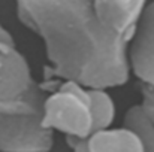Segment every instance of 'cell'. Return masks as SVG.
<instances>
[{"label":"cell","instance_id":"1","mask_svg":"<svg viewBox=\"0 0 154 152\" xmlns=\"http://www.w3.org/2000/svg\"><path fill=\"white\" fill-rule=\"evenodd\" d=\"M15 6L20 22L44 42L52 76L102 88L129 81L130 43L105 25L96 0H15Z\"/></svg>","mask_w":154,"mask_h":152},{"label":"cell","instance_id":"8","mask_svg":"<svg viewBox=\"0 0 154 152\" xmlns=\"http://www.w3.org/2000/svg\"><path fill=\"white\" fill-rule=\"evenodd\" d=\"M123 125L139 139L144 152H154V122L144 112L141 104H135L127 109Z\"/></svg>","mask_w":154,"mask_h":152},{"label":"cell","instance_id":"2","mask_svg":"<svg viewBox=\"0 0 154 152\" xmlns=\"http://www.w3.org/2000/svg\"><path fill=\"white\" fill-rule=\"evenodd\" d=\"M47 88L0 21V115H42Z\"/></svg>","mask_w":154,"mask_h":152},{"label":"cell","instance_id":"10","mask_svg":"<svg viewBox=\"0 0 154 152\" xmlns=\"http://www.w3.org/2000/svg\"><path fill=\"white\" fill-rule=\"evenodd\" d=\"M141 96L142 100L139 104L148 115V118L154 122V84L141 82Z\"/></svg>","mask_w":154,"mask_h":152},{"label":"cell","instance_id":"4","mask_svg":"<svg viewBox=\"0 0 154 152\" xmlns=\"http://www.w3.org/2000/svg\"><path fill=\"white\" fill-rule=\"evenodd\" d=\"M54 146V131L42 115H0V151L42 152Z\"/></svg>","mask_w":154,"mask_h":152},{"label":"cell","instance_id":"6","mask_svg":"<svg viewBox=\"0 0 154 152\" xmlns=\"http://www.w3.org/2000/svg\"><path fill=\"white\" fill-rule=\"evenodd\" d=\"M76 152H144L139 139L124 125L93 131L85 139H66Z\"/></svg>","mask_w":154,"mask_h":152},{"label":"cell","instance_id":"3","mask_svg":"<svg viewBox=\"0 0 154 152\" xmlns=\"http://www.w3.org/2000/svg\"><path fill=\"white\" fill-rule=\"evenodd\" d=\"M57 85L44 99L42 124L64 139H85L93 133V112L88 87L78 81L57 78ZM45 87V85H44Z\"/></svg>","mask_w":154,"mask_h":152},{"label":"cell","instance_id":"5","mask_svg":"<svg viewBox=\"0 0 154 152\" xmlns=\"http://www.w3.org/2000/svg\"><path fill=\"white\" fill-rule=\"evenodd\" d=\"M129 64L141 82L154 84V0L147 3L130 40Z\"/></svg>","mask_w":154,"mask_h":152},{"label":"cell","instance_id":"7","mask_svg":"<svg viewBox=\"0 0 154 152\" xmlns=\"http://www.w3.org/2000/svg\"><path fill=\"white\" fill-rule=\"evenodd\" d=\"M148 0H96L105 25L130 43Z\"/></svg>","mask_w":154,"mask_h":152},{"label":"cell","instance_id":"9","mask_svg":"<svg viewBox=\"0 0 154 152\" xmlns=\"http://www.w3.org/2000/svg\"><path fill=\"white\" fill-rule=\"evenodd\" d=\"M108 90L109 88L88 87L93 112V131L111 127L115 119V103Z\"/></svg>","mask_w":154,"mask_h":152}]
</instances>
